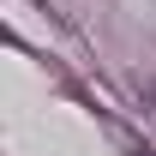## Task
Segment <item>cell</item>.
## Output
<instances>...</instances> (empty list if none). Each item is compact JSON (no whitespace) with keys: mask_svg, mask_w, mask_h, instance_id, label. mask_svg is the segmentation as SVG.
Listing matches in <instances>:
<instances>
[{"mask_svg":"<svg viewBox=\"0 0 156 156\" xmlns=\"http://www.w3.org/2000/svg\"><path fill=\"white\" fill-rule=\"evenodd\" d=\"M138 156H150V150H138Z\"/></svg>","mask_w":156,"mask_h":156,"instance_id":"cell-1","label":"cell"}]
</instances>
